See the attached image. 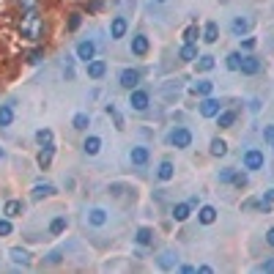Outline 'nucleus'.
I'll return each mask as SVG.
<instances>
[{
  "instance_id": "nucleus-1",
  "label": "nucleus",
  "mask_w": 274,
  "mask_h": 274,
  "mask_svg": "<svg viewBox=\"0 0 274 274\" xmlns=\"http://www.w3.org/2000/svg\"><path fill=\"white\" fill-rule=\"evenodd\" d=\"M19 33H22V38H30V42H38L44 36V19L38 17V9L25 11L22 22H19Z\"/></svg>"
},
{
  "instance_id": "nucleus-2",
  "label": "nucleus",
  "mask_w": 274,
  "mask_h": 274,
  "mask_svg": "<svg viewBox=\"0 0 274 274\" xmlns=\"http://www.w3.org/2000/svg\"><path fill=\"white\" fill-rule=\"evenodd\" d=\"M168 143L173 148H189L192 145V132L186 129V126H176V129L168 135Z\"/></svg>"
},
{
  "instance_id": "nucleus-3",
  "label": "nucleus",
  "mask_w": 274,
  "mask_h": 274,
  "mask_svg": "<svg viewBox=\"0 0 274 274\" xmlns=\"http://www.w3.org/2000/svg\"><path fill=\"white\" fill-rule=\"evenodd\" d=\"M266 159H263V151L260 148H247L244 151V168L247 170H263Z\"/></svg>"
},
{
  "instance_id": "nucleus-4",
  "label": "nucleus",
  "mask_w": 274,
  "mask_h": 274,
  "mask_svg": "<svg viewBox=\"0 0 274 274\" xmlns=\"http://www.w3.org/2000/svg\"><path fill=\"white\" fill-rule=\"evenodd\" d=\"M148 104H151V93L148 91H140V88L132 91V96H129V107H132V110L143 112V110H148Z\"/></svg>"
},
{
  "instance_id": "nucleus-5",
  "label": "nucleus",
  "mask_w": 274,
  "mask_h": 274,
  "mask_svg": "<svg viewBox=\"0 0 274 274\" xmlns=\"http://www.w3.org/2000/svg\"><path fill=\"white\" fill-rule=\"evenodd\" d=\"M118 85L126 88V91H135L140 85V71L137 69H124L121 74H118Z\"/></svg>"
},
{
  "instance_id": "nucleus-6",
  "label": "nucleus",
  "mask_w": 274,
  "mask_h": 274,
  "mask_svg": "<svg viewBox=\"0 0 274 274\" xmlns=\"http://www.w3.org/2000/svg\"><path fill=\"white\" fill-rule=\"evenodd\" d=\"M219 110H222V104H219V99H214V96H206L203 102H200V115L203 118H217Z\"/></svg>"
},
{
  "instance_id": "nucleus-7",
  "label": "nucleus",
  "mask_w": 274,
  "mask_h": 274,
  "mask_svg": "<svg viewBox=\"0 0 274 274\" xmlns=\"http://www.w3.org/2000/svg\"><path fill=\"white\" fill-rule=\"evenodd\" d=\"M126 30H129V22H126V17H112V22H110V38H112V42L124 38Z\"/></svg>"
},
{
  "instance_id": "nucleus-8",
  "label": "nucleus",
  "mask_w": 274,
  "mask_h": 274,
  "mask_svg": "<svg viewBox=\"0 0 274 274\" xmlns=\"http://www.w3.org/2000/svg\"><path fill=\"white\" fill-rule=\"evenodd\" d=\"M148 159H151V151L145 148V145H135V148L129 151V162H132V165H137V168L148 165Z\"/></svg>"
},
{
  "instance_id": "nucleus-9",
  "label": "nucleus",
  "mask_w": 274,
  "mask_h": 274,
  "mask_svg": "<svg viewBox=\"0 0 274 274\" xmlns=\"http://www.w3.org/2000/svg\"><path fill=\"white\" fill-rule=\"evenodd\" d=\"M260 69H263V63H260L255 55H247V58L242 55V66H239V71H242V74H250L252 77V74H258Z\"/></svg>"
},
{
  "instance_id": "nucleus-10",
  "label": "nucleus",
  "mask_w": 274,
  "mask_h": 274,
  "mask_svg": "<svg viewBox=\"0 0 274 274\" xmlns=\"http://www.w3.org/2000/svg\"><path fill=\"white\" fill-rule=\"evenodd\" d=\"M96 58V44L93 42H80L77 44V61H83V63H88Z\"/></svg>"
},
{
  "instance_id": "nucleus-11",
  "label": "nucleus",
  "mask_w": 274,
  "mask_h": 274,
  "mask_svg": "<svg viewBox=\"0 0 274 274\" xmlns=\"http://www.w3.org/2000/svg\"><path fill=\"white\" fill-rule=\"evenodd\" d=\"M151 50V42H148V36H143V33H137L135 38H132V55H137V58H143L145 52Z\"/></svg>"
},
{
  "instance_id": "nucleus-12",
  "label": "nucleus",
  "mask_w": 274,
  "mask_h": 274,
  "mask_svg": "<svg viewBox=\"0 0 274 274\" xmlns=\"http://www.w3.org/2000/svg\"><path fill=\"white\" fill-rule=\"evenodd\" d=\"M230 30H233V36H247V33L252 30V19L250 17H236L230 22Z\"/></svg>"
},
{
  "instance_id": "nucleus-13",
  "label": "nucleus",
  "mask_w": 274,
  "mask_h": 274,
  "mask_svg": "<svg viewBox=\"0 0 274 274\" xmlns=\"http://www.w3.org/2000/svg\"><path fill=\"white\" fill-rule=\"evenodd\" d=\"M85 71H88V77H91V80H102V77L107 74V63H104V61H96V58H93V61L85 63Z\"/></svg>"
},
{
  "instance_id": "nucleus-14",
  "label": "nucleus",
  "mask_w": 274,
  "mask_h": 274,
  "mask_svg": "<svg viewBox=\"0 0 274 274\" xmlns=\"http://www.w3.org/2000/svg\"><path fill=\"white\" fill-rule=\"evenodd\" d=\"M107 219H110V214H107L104 209H91L88 211V225L91 228H104Z\"/></svg>"
},
{
  "instance_id": "nucleus-15",
  "label": "nucleus",
  "mask_w": 274,
  "mask_h": 274,
  "mask_svg": "<svg viewBox=\"0 0 274 274\" xmlns=\"http://www.w3.org/2000/svg\"><path fill=\"white\" fill-rule=\"evenodd\" d=\"M52 156H55V145H42V151H38V156H36V162H38V168L47 170L52 165Z\"/></svg>"
},
{
  "instance_id": "nucleus-16",
  "label": "nucleus",
  "mask_w": 274,
  "mask_h": 274,
  "mask_svg": "<svg viewBox=\"0 0 274 274\" xmlns=\"http://www.w3.org/2000/svg\"><path fill=\"white\" fill-rule=\"evenodd\" d=\"M3 214L9 219L22 217V214H25V203H22V200H6V203H3Z\"/></svg>"
},
{
  "instance_id": "nucleus-17",
  "label": "nucleus",
  "mask_w": 274,
  "mask_h": 274,
  "mask_svg": "<svg viewBox=\"0 0 274 274\" xmlns=\"http://www.w3.org/2000/svg\"><path fill=\"white\" fill-rule=\"evenodd\" d=\"M9 255H11V260H14L17 266H22V269H25V266H30V252L22 250V247H11Z\"/></svg>"
},
{
  "instance_id": "nucleus-18",
  "label": "nucleus",
  "mask_w": 274,
  "mask_h": 274,
  "mask_svg": "<svg viewBox=\"0 0 274 274\" xmlns=\"http://www.w3.org/2000/svg\"><path fill=\"white\" fill-rule=\"evenodd\" d=\"M236 124V110H219L217 112V126L219 129H230Z\"/></svg>"
},
{
  "instance_id": "nucleus-19",
  "label": "nucleus",
  "mask_w": 274,
  "mask_h": 274,
  "mask_svg": "<svg viewBox=\"0 0 274 274\" xmlns=\"http://www.w3.org/2000/svg\"><path fill=\"white\" fill-rule=\"evenodd\" d=\"M50 195H55V186L52 184H36L30 189V200H42V198H50Z\"/></svg>"
},
{
  "instance_id": "nucleus-20",
  "label": "nucleus",
  "mask_w": 274,
  "mask_h": 274,
  "mask_svg": "<svg viewBox=\"0 0 274 274\" xmlns=\"http://www.w3.org/2000/svg\"><path fill=\"white\" fill-rule=\"evenodd\" d=\"M198 222L200 225H214L217 222V209H214V206H203V209L198 211Z\"/></svg>"
},
{
  "instance_id": "nucleus-21",
  "label": "nucleus",
  "mask_w": 274,
  "mask_h": 274,
  "mask_svg": "<svg viewBox=\"0 0 274 274\" xmlns=\"http://www.w3.org/2000/svg\"><path fill=\"white\" fill-rule=\"evenodd\" d=\"M83 151L88 153V156H96V153L102 151V137H96V135L85 137V143H83Z\"/></svg>"
},
{
  "instance_id": "nucleus-22",
  "label": "nucleus",
  "mask_w": 274,
  "mask_h": 274,
  "mask_svg": "<svg viewBox=\"0 0 274 274\" xmlns=\"http://www.w3.org/2000/svg\"><path fill=\"white\" fill-rule=\"evenodd\" d=\"M195 96H211L214 93V83L211 80H200V83H192V88H189Z\"/></svg>"
},
{
  "instance_id": "nucleus-23",
  "label": "nucleus",
  "mask_w": 274,
  "mask_h": 274,
  "mask_svg": "<svg viewBox=\"0 0 274 274\" xmlns=\"http://www.w3.org/2000/svg\"><path fill=\"white\" fill-rule=\"evenodd\" d=\"M173 176H176V168H173V162H170V159L159 162V170H156V178H159V181H170Z\"/></svg>"
},
{
  "instance_id": "nucleus-24",
  "label": "nucleus",
  "mask_w": 274,
  "mask_h": 274,
  "mask_svg": "<svg viewBox=\"0 0 274 274\" xmlns=\"http://www.w3.org/2000/svg\"><path fill=\"white\" fill-rule=\"evenodd\" d=\"M189 214H192V206L189 203H176V206H173V219H176V222L189 219Z\"/></svg>"
},
{
  "instance_id": "nucleus-25",
  "label": "nucleus",
  "mask_w": 274,
  "mask_h": 274,
  "mask_svg": "<svg viewBox=\"0 0 274 274\" xmlns=\"http://www.w3.org/2000/svg\"><path fill=\"white\" fill-rule=\"evenodd\" d=\"M219 38V25L217 22H206V28H203V42L206 44H214Z\"/></svg>"
},
{
  "instance_id": "nucleus-26",
  "label": "nucleus",
  "mask_w": 274,
  "mask_h": 274,
  "mask_svg": "<svg viewBox=\"0 0 274 274\" xmlns=\"http://www.w3.org/2000/svg\"><path fill=\"white\" fill-rule=\"evenodd\" d=\"M66 228H69V219H66L63 214H61V217H55V219L50 222V236H61Z\"/></svg>"
},
{
  "instance_id": "nucleus-27",
  "label": "nucleus",
  "mask_w": 274,
  "mask_h": 274,
  "mask_svg": "<svg viewBox=\"0 0 274 274\" xmlns=\"http://www.w3.org/2000/svg\"><path fill=\"white\" fill-rule=\"evenodd\" d=\"M14 124V104H0V126Z\"/></svg>"
},
{
  "instance_id": "nucleus-28",
  "label": "nucleus",
  "mask_w": 274,
  "mask_h": 274,
  "mask_svg": "<svg viewBox=\"0 0 274 274\" xmlns=\"http://www.w3.org/2000/svg\"><path fill=\"white\" fill-rule=\"evenodd\" d=\"M71 126H74L77 132H85L91 126V115H88V112H77V115L71 118Z\"/></svg>"
},
{
  "instance_id": "nucleus-29",
  "label": "nucleus",
  "mask_w": 274,
  "mask_h": 274,
  "mask_svg": "<svg viewBox=\"0 0 274 274\" xmlns=\"http://www.w3.org/2000/svg\"><path fill=\"white\" fill-rule=\"evenodd\" d=\"M178 58H181V61H198V47L195 44H184L181 50H178Z\"/></svg>"
},
{
  "instance_id": "nucleus-30",
  "label": "nucleus",
  "mask_w": 274,
  "mask_h": 274,
  "mask_svg": "<svg viewBox=\"0 0 274 274\" xmlns=\"http://www.w3.org/2000/svg\"><path fill=\"white\" fill-rule=\"evenodd\" d=\"M214 66H217V61H214L211 55H198V61H195V69L198 71H211Z\"/></svg>"
},
{
  "instance_id": "nucleus-31",
  "label": "nucleus",
  "mask_w": 274,
  "mask_h": 274,
  "mask_svg": "<svg viewBox=\"0 0 274 274\" xmlns=\"http://www.w3.org/2000/svg\"><path fill=\"white\" fill-rule=\"evenodd\" d=\"M135 242H137V244H143V247L153 244V230H151V228H140V230H137V236H135Z\"/></svg>"
},
{
  "instance_id": "nucleus-32",
  "label": "nucleus",
  "mask_w": 274,
  "mask_h": 274,
  "mask_svg": "<svg viewBox=\"0 0 274 274\" xmlns=\"http://www.w3.org/2000/svg\"><path fill=\"white\" fill-rule=\"evenodd\" d=\"M211 153H214V156H225V153H228V143L219 140V137H214L211 140Z\"/></svg>"
},
{
  "instance_id": "nucleus-33",
  "label": "nucleus",
  "mask_w": 274,
  "mask_h": 274,
  "mask_svg": "<svg viewBox=\"0 0 274 274\" xmlns=\"http://www.w3.org/2000/svg\"><path fill=\"white\" fill-rule=\"evenodd\" d=\"M225 66H228L230 71H239V66H242V52H230V55L225 58Z\"/></svg>"
},
{
  "instance_id": "nucleus-34",
  "label": "nucleus",
  "mask_w": 274,
  "mask_h": 274,
  "mask_svg": "<svg viewBox=\"0 0 274 274\" xmlns=\"http://www.w3.org/2000/svg\"><path fill=\"white\" fill-rule=\"evenodd\" d=\"M200 38V30H198V25H189V28L184 30V44H195Z\"/></svg>"
},
{
  "instance_id": "nucleus-35",
  "label": "nucleus",
  "mask_w": 274,
  "mask_h": 274,
  "mask_svg": "<svg viewBox=\"0 0 274 274\" xmlns=\"http://www.w3.org/2000/svg\"><path fill=\"white\" fill-rule=\"evenodd\" d=\"M104 110H107V115H112V121H115V129H124V118H121V112H118L112 104H107Z\"/></svg>"
},
{
  "instance_id": "nucleus-36",
  "label": "nucleus",
  "mask_w": 274,
  "mask_h": 274,
  "mask_svg": "<svg viewBox=\"0 0 274 274\" xmlns=\"http://www.w3.org/2000/svg\"><path fill=\"white\" fill-rule=\"evenodd\" d=\"M42 58H44V47H36V50L28 52V63H30V66L42 63Z\"/></svg>"
},
{
  "instance_id": "nucleus-37",
  "label": "nucleus",
  "mask_w": 274,
  "mask_h": 274,
  "mask_svg": "<svg viewBox=\"0 0 274 274\" xmlns=\"http://www.w3.org/2000/svg\"><path fill=\"white\" fill-rule=\"evenodd\" d=\"M36 143H38V145H50V143H52V132H50V129H38V132H36Z\"/></svg>"
},
{
  "instance_id": "nucleus-38",
  "label": "nucleus",
  "mask_w": 274,
  "mask_h": 274,
  "mask_svg": "<svg viewBox=\"0 0 274 274\" xmlns=\"http://www.w3.org/2000/svg\"><path fill=\"white\" fill-rule=\"evenodd\" d=\"M11 233H14V225H11L9 217H3V219H0V239H3V236H11Z\"/></svg>"
},
{
  "instance_id": "nucleus-39",
  "label": "nucleus",
  "mask_w": 274,
  "mask_h": 274,
  "mask_svg": "<svg viewBox=\"0 0 274 274\" xmlns=\"http://www.w3.org/2000/svg\"><path fill=\"white\" fill-rule=\"evenodd\" d=\"M233 176H236V170H233V168L219 170V181H222V184H233Z\"/></svg>"
},
{
  "instance_id": "nucleus-40",
  "label": "nucleus",
  "mask_w": 274,
  "mask_h": 274,
  "mask_svg": "<svg viewBox=\"0 0 274 274\" xmlns=\"http://www.w3.org/2000/svg\"><path fill=\"white\" fill-rule=\"evenodd\" d=\"M80 22H83V14H80V11H71L69 14V30H77Z\"/></svg>"
},
{
  "instance_id": "nucleus-41",
  "label": "nucleus",
  "mask_w": 274,
  "mask_h": 274,
  "mask_svg": "<svg viewBox=\"0 0 274 274\" xmlns=\"http://www.w3.org/2000/svg\"><path fill=\"white\" fill-rule=\"evenodd\" d=\"M17 6L22 11H36L38 9V0H17Z\"/></svg>"
},
{
  "instance_id": "nucleus-42",
  "label": "nucleus",
  "mask_w": 274,
  "mask_h": 274,
  "mask_svg": "<svg viewBox=\"0 0 274 274\" xmlns=\"http://www.w3.org/2000/svg\"><path fill=\"white\" fill-rule=\"evenodd\" d=\"M255 44H258V38H255V36H244V38H242V50H247V52L255 50Z\"/></svg>"
},
{
  "instance_id": "nucleus-43",
  "label": "nucleus",
  "mask_w": 274,
  "mask_h": 274,
  "mask_svg": "<svg viewBox=\"0 0 274 274\" xmlns=\"http://www.w3.org/2000/svg\"><path fill=\"white\" fill-rule=\"evenodd\" d=\"M159 266H162V269H173V252H162V258H159Z\"/></svg>"
},
{
  "instance_id": "nucleus-44",
  "label": "nucleus",
  "mask_w": 274,
  "mask_h": 274,
  "mask_svg": "<svg viewBox=\"0 0 274 274\" xmlns=\"http://www.w3.org/2000/svg\"><path fill=\"white\" fill-rule=\"evenodd\" d=\"M233 184H236L239 189H242V186H247V173H236V176H233Z\"/></svg>"
},
{
  "instance_id": "nucleus-45",
  "label": "nucleus",
  "mask_w": 274,
  "mask_h": 274,
  "mask_svg": "<svg viewBox=\"0 0 274 274\" xmlns=\"http://www.w3.org/2000/svg\"><path fill=\"white\" fill-rule=\"evenodd\" d=\"M258 271H274V258H269V260H263V263L258 266Z\"/></svg>"
},
{
  "instance_id": "nucleus-46",
  "label": "nucleus",
  "mask_w": 274,
  "mask_h": 274,
  "mask_svg": "<svg viewBox=\"0 0 274 274\" xmlns=\"http://www.w3.org/2000/svg\"><path fill=\"white\" fill-rule=\"evenodd\" d=\"M263 140H269V143L274 140V126H263Z\"/></svg>"
},
{
  "instance_id": "nucleus-47",
  "label": "nucleus",
  "mask_w": 274,
  "mask_h": 274,
  "mask_svg": "<svg viewBox=\"0 0 274 274\" xmlns=\"http://www.w3.org/2000/svg\"><path fill=\"white\" fill-rule=\"evenodd\" d=\"M47 260H50V263H61V252H50V255H47Z\"/></svg>"
},
{
  "instance_id": "nucleus-48",
  "label": "nucleus",
  "mask_w": 274,
  "mask_h": 274,
  "mask_svg": "<svg viewBox=\"0 0 274 274\" xmlns=\"http://www.w3.org/2000/svg\"><path fill=\"white\" fill-rule=\"evenodd\" d=\"M266 244H269V247H274V228H269V230H266Z\"/></svg>"
},
{
  "instance_id": "nucleus-49",
  "label": "nucleus",
  "mask_w": 274,
  "mask_h": 274,
  "mask_svg": "<svg viewBox=\"0 0 274 274\" xmlns=\"http://www.w3.org/2000/svg\"><path fill=\"white\" fill-rule=\"evenodd\" d=\"M266 200H269V203H274V189H269V192H266Z\"/></svg>"
},
{
  "instance_id": "nucleus-50",
  "label": "nucleus",
  "mask_w": 274,
  "mask_h": 274,
  "mask_svg": "<svg viewBox=\"0 0 274 274\" xmlns=\"http://www.w3.org/2000/svg\"><path fill=\"white\" fill-rule=\"evenodd\" d=\"M219 3H222V6H225V3H228V0H219Z\"/></svg>"
},
{
  "instance_id": "nucleus-51",
  "label": "nucleus",
  "mask_w": 274,
  "mask_h": 274,
  "mask_svg": "<svg viewBox=\"0 0 274 274\" xmlns=\"http://www.w3.org/2000/svg\"><path fill=\"white\" fill-rule=\"evenodd\" d=\"M0 159H3V148H0Z\"/></svg>"
},
{
  "instance_id": "nucleus-52",
  "label": "nucleus",
  "mask_w": 274,
  "mask_h": 274,
  "mask_svg": "<svg viewBox=\"0 0 274 274\" xmlns=\"http://www.w3.org/2000/svg\"><path fill=\"white\" fill-rule=\"evenodd\" d=\"M156 3H165V0H156Z\"/></svg>"
},
{
  "instance_id": "nucleus-53",
  "label": "nucleus",
  "mask_w": 274,
  "mask_h": 274,
  "mask_svg": "<svg viewBox=\"0 0 274 274\" xmlns=\"http://www.w3.org/2000/svg\"><path fill=\"white\" fill-rule=\"evenodd\" d=\"M271 148H274V140H271Z\"/></svg>"
}]
</instances>
